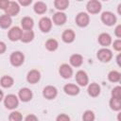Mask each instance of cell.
<instances>
[{
  "instance_id": "6da1fadb",
  "label": "cell",
  "mask_w": 121,
  "mask_h": 121,
  "mask_svg": "<svg viewBox=\"0 0 121 121\" xmlns=\"http://www.w3.org/2000/svg\"><path fill=\"white\" fill-rule=\"evenodd\" d=\"M3 100H4V106L8 110H14L19 106V98L13 94L7 95Z\"/></svg>"
},
{
  "instance_id": "7a4b0ae2",
  "label": "cell",
  "mask_w": 121,
  "mask_h": 121,
  "mask_svg": "<svg viewBox=\"0 0 121 121\" xmlns=\"http://www.w3.org/2000/svg\"><path fill=\"white\" fill-rule=\"evenodd\" d=\"M100 19H101V22L107 26H112L117 22L116 15L114 13H112V11H104V12H102L101 16H100Z\"/></svg>"
},
{
  "instance_id": "3957f363",
  "label": "cell",
  "mask_w": 121,
  "mask_h": 121,
  "mask_svg": "<svg viewBox=\"0 0 121 121\" xmlns=\"http://www.w3.org/2000/svg\"><path fill=\"white\" fill-rule=\"evenodd\" d=\"M25 61V55L21 51H14L9 56V62L13 67L21 66Z\"/></svg>"
},
{
  "instance_id": "277c9868",
  "label": "cell",
  "mask_w": 121,
  "mask_h": 121,
  "mask_svg": "<svg viewBox=\"0 0 121 121\" xmlns=\"http://www.w3.org/2000/svg\"><path fill=\"white\" fill-rule=\"evenodd\" d=\"M96 58L101 62H109L112 59V52L109 48L102 47L96 52Z\"/></svg>"
},
{
  "instance_id": "5b68a950",
  "label": "cell",
  "mask_w": 121,
  "mask_h": 121,
  "mask_svg": "<svg viewBox=\"0 0 121 121\" xmlns=\"http://www.w3.org/2000/svg\"><path fill=\"white\" fill-rule=\"evenodd\" d=\"M75 22H76V25L78 26H79V27H86L90 24V16H89V14L87 12H84V11L78 12L76 15Z\"/></svg>"
},
{
  "instance_id": "8992f818",
  "label": "cell",
  "mask_w": 121,
  "mask_h": 121,
  "mask_svg": "<svg viewBox=\"0 0 121 121\" xmlns=\"http://www.w3.org/2000/svg\"><path fill=\"white\" fill-rule=\"evenodd\" d=\"M102 9V5L101 2H99L98 0H90L87 5H86V9H87V13L89 14H97L100 12Z\"/></svg>"
},
{
  "instance_id": "52a82bcc",
  "label": "cell",
  "mask_w": 121,
  "mask_h": 121,
  "mask_svg": "<svg viewBox=\"0 0 121 121\" xmlns=\"http://www.w3.org/2000/svg\"><path fill=\"white\" fill-rule=\"evenodd\" d=\"M75 78H76V81L78 83V86H81V87H85L89 84V78H88V75L85 71L83 70H78L77 73H76V76H75Z\"/></svg>"
},
{
  "instance_id": "ba28073f",
  "label": "cell",
  "mask_w": 121,
  "mask_h": 121,
  "mask_svg": "<svg viewBox=\"0 0 121 121\" xmlns=\"http://www.w3.org/2000/svg\"><path fill=\"white\" fill-rule=\"evenodd\" d=\"M58 95V89L53 85H47L43 90V96L47 100H52Z\"/></svg>"
},
{
  "instance_id": "9c48e42d",
  "label": "cell",
  "mask_w": 121,
  "mask_h": 121,
  "mask_svg": "<svg viewBox=\"0 0 121 121\" xmlns=\"http://www.w3.org/2000/svg\"><path fill=\"white\" fill-rule=\"evenodd\" d=\"M52 20L49 17H42L39 21V28L43 33H48L52 28Z\"/></svg>"
},
{
  "instance_id": "30bf717a",
  "label": "cell",
  "mask_w": 121,
  "mask_h": 121,
  "mask_svg": "<svg viewBox=\"0 0 121 121\" xmlns=\"http://www.w3.org/2000/svg\"><path fill=\"white\" fill-rule=\"evenodd\" d=\"M23 30L19 26H12L8 32V38L11 42H17L21 40Z\"/></svg>"
},
{
  "instance_id": "8fae6325",
  "label": "cell",
  "mask_w": 121,
  "mask_h": 121,
  "mask_svg": "<svg viewBox=\"0 0 121 121\" xmlns=\"http://www.w3.org/2000/svg\"><path fill=\"white\" fill-rule=\"evenodd\" d=\"M32 97H33V93L27 87L21 88L18 92V98L22 102H28L32 99Z\"/></svg>"
},
{
  "instance_id": "7c38bea8",
  "label": "cell",
  "mask_w": 121,
  "mask_h": 121,
  "mask_svg": "<svg viewBox=\"0 0 121 121\" xmlns=\"http://www.w3.org/2000/svg\"><path fill=\"white\" fill-rule=\"evenodd\" d=\"M19 12H20V5L18 4V2L9 1V6L5 10V14H7L9 17H12V16H16Z\"/></svg>"
},
{
  "instance_id": "4fadbf2b",
  "label": "cell",
  "mask_w": 121,
  "mask_h": 121,
  "mask_svg": "<svg viewBox=\"0 0 121 121\" xmlns=\"http://www.w3.org/2000/svg\"><path fill=\"white\" fill-rule=\"evenodd\" d=\"M59 74L62 78L68 79L73 76V68L68 63H62L59 68Z\"/></svg>"
},
{
  "instance_id": "5bb4252c",
  "label": "cell",
  "mask_w": 121,
  "mask_h": 121,
  "mask_svg": "<svg viewBox=\"0 0 121 121\" xmlns=\"http://www.w3.org/2000/svg\"><path fill=\"white\" fill-rule=\"evenodd\" d=\"M97 42H98V43H99L102 47L108 48V46L111 45L112 43V36H111L109 33H107V32L100 33V34L98 35Z\"/></svg>"
},
{
  "instance_id": "9a60e30c",
  "label": "cell",
  "mask_w": 121,
  "mask_h": 121,
  "mask_svg": "<svg viewBox=\"0 0 121 121\" xmlns=\"http://www.w3.org/2000/svg\"><path fill=\"white\" fill-rule=\"evenodd\" d=\"M52 23L56 26H62L66 23L67 21V16L63 11H58L56 13H54L53 17H52Z\"/></svg>"
},
{
  "instance_id": "2e32d148",
  "label": "cell",
  "mask_w": 121,
  "mask_h": 121,
  "mask_svg": "<svg viewBox=\"0 0 121 121\" xmlns=\"http://www.w3.org/2000/svg\"><path fill=\"white\" fill-rule=\"evenodd\" d=\"M41 79V73L40 71L36 70V69H32L30 71H28L27 75H26V81L30 84H36L40 81Z\"/></svg>"
},
{
  "instance_id": "e0dca14e",
  "label": "cell",
  "mask_w": 121,
  "mask_h": 121,
  "mask_svg": "<svg viewBox=\"0 0 121 121\" xmlns=\"http://www.w3.org/2000/svg\"><path fill=\"white\" fill-rule=\"evenodd\" d=\"M76 39V33L73 29H65L61 34V40L65 43H72Z\"/></svg>"
},
{
  "instance_id": "ac0fdd59",
  "label": "cell",
  "mask_w": 121,
  "mask_h": 121,
  "mask_svg": "<svg viewBox=\"0 0 121 121\" xmlns=\"http://www.w3.org/2000/svg\"><path fill=\"white\" fill-rule=\"evenodd\" d=\"M63 91L66 95H78L79 94V87L76 84H73V83H67L63 86Z\"/></svg>"
},
{
  "instance_id": "d6986e66",
  "label": "cell",
  "mask_w": 121,
  "mask_h": 121,
  "mask_svg": "<svg viewBox=\"0 0 121 121\" xmlns=\"http://www.w3.org/2000/svg\"><path fill=\"white\" fill-rule=\"evenodd\" d=\"M100 92H101V88L97 83L93 82L88 85L87 93L91 97H97L100 95Z\"/></svg>"
},
{
  "instance_id": "ffe728a7",
  "label": "cell",
  "mask_w": 121,
  "mask_h": 121,
  "mask_svg": "<svg viewBox=\"0 0 121 121\" xmlns=\"http://www.w3.org/2000/svg\"><path fill=\"white\" fill-rule=\"evenodd\" d=\"M69 63L71 67H80L83 63V57L80 54H73L69 58Z\"/></svg>"
},
{
  "instance_id": "44dd1931",
  "label": "cell",
  "mask_w": 121,
  "mask_h": 121,
  "mask_svg": "<svg viewBox=\"0 0 121 121\" xmlns=\"http://www.w3.org/2000/svg\"><path fill=\"white\" fill-rule=\"evenodd\" d=\"M21 26L22 30H32L34 26V21L29 16H25L21 20Z\"/></svg>"
},
{
  "instance_id": "7402d4cb",
  "label": "cell",
  "mask_w": 121,
  "mask_h": 121,
  "mask_svg": "<svg viewBox=\"0 0 121 121\" xmlns=\"http://www.w3.org/2000/svg\"><path fill=\"white\" fill-rule=\"evenodd\" d=\"M33 10H34L35 13L40 14V15H43V14H44L46 12L47 6L43 1H37V2H35L34 6H33Z\"/></svg>"
},
{
  "instance_id": "603a6c76",
  "label": "cell",
  "mask_w": 121,
  "mask_h": 121,
  "mask_svg": "<svg viewBox=\"0 0 121 121\" xmlns=\"http://www.w3.org/2000/svg\"><path fill=\"white\" fill-rule=\"evenodd\" d=\"M34 37H35V33L33 30H23L20 41L24 43H28L33 41Z\"/></svg>"
},
{
  "instance_id": "cb8c5ba5",
  "label": "cell",
  "mask_w": 121,
  "mask_h": 121,
  "mask_svg": "<svg viewBox=\"0 0 121 121\" xmlns=\"http://www.w3.org/2000/svg\"><path fill=\"white\" fill-rule=\"evenodd\" d=\"M12 24L11 17L8 16L7 14H3L0 16V27L3 29H8Z\"/></svg>"
},
{
  "instance_id": "d4e9b609",
  "label": "cell",
  "mask_w": 121,
  "mask_h": 121,
  "mask_svg": "<svg viewBox=\"0 0 121 121\" xmlns=\"http://www.w3.org/2000/svg\"><path fill=\"white\" fill-rule=\"evenodd\" d=\"M13 84H14V79L10 76H3L0 78V85L3 88H6V89L10 88Z\"/></svg>"
},
{
  "instance_id": "484cf974",
  "label": "cell",
  "mask_w": 121,
  "mask_h": 121,
  "mask_svg": "<svg viewBox=\"0 0 121 121\" xmlns=\"http://www.w3.org/2000/svg\"><path fill=\"white\" fill-rule=\"evenodd\" d=\"M44 45H45V48H46L48 51L54 52V51H56V50L58 49V47H59V43H58V41H57L56 39H48V40H46Z\"/></svg>"
},
{
  "instance_id": "4316f807",
  "label": "cell",
  "mask_w": 121,
  "mask_h": 121,
  "mask_svg": "<svg viewBox=\"0 0 121 121\" xmlns=\"http://www.w3.org/2000/svg\"><path fill=\"white\" fill-rule=\"evenodd\" d=\"M54 6L59 11H63L69 7V1L68 0H55Z\"/></svg>"
},
{
  "instance_id": "83f0119b",
  "label": "cell",
  "mask_w": 121,
  "mask_h": 121,
  "mask_svg": "<svg viewBox=\"0 0 121 121\" xmlns=\"http://www.w3.org/2000/svg\"><path fill=\"white\" fill-rule=\"evenodd\" d=\"M109 106L110 108L114 111V112H119L121 110V99L118 98H113L111 97L110 101H109Z\"/></svg>"
},
{
  "instance_id": "f1b7e54d",
  "label": "cell",
  "mask_w": 121,
  "mask_h": 121,
  "mask_svg": "<svg viewBox=\"0 0 121 121\" xmlns=\"http://www.w3.org/2000/svg\"><path fill=\"white\" fill-rule=\"evenodd\" d=\"M108 79H109V81H111L112 83L119 82L121 79V74L116 70H112L108 74Z\"/></svg>"
},
{
  "instance_id": "f546056e",
  "label": "cell",
  "mask_w": 121,
  "mask_h": 121,
  "mask_svg": "<svg viewBox=\"0 0 121 121\" xmlns=\"http://www.w3.org/2000/svg\"><path fill=\"white\" fill-rule=\"evenodd\" d=\"M95 115L94 112L91 110L85 111L82 114V121H95Z\"/></svg>"
},
{
  "instance_id": "4dcf8cb0",
  "label": "cell",
  "mask_w": 121,
  "mask_h": 121,
  "mask_svg": "<svg viewBox=\"0 0 121 121\" xmlns=\"http://www.w3.org/2000/svg\"><path fill=\"white\" fill-rule=\"evenodd\" d=\"M22 120H23V115L18 111H13L9 115V121H22Z\"/></svg>"
},
{
  "instance_id": "1f68e13d",
  "label": "cell",
  "mask_w": 121,
  "mask_h": 121,
  "mask_svg": "<svg viewBox=\"0 0 121 121\" xmlns=\"http://www.w3.org/2000/svg\"><path fill=\"white\" fill-rule=\"evenodd\" d=\"M111 94H112V97L121 99V87H120V86H115V87H113Z\"/></svg>"
},
{
  "instance_id": "d6a6232c",
  "label": "cell",
  "mask_w": 121,
  "mask_h": 121,
  "mask_svg": "<svg viewBox=\"0 0 121 121\" xmlns=\"http://www.w3.org/2000/svg\"><path fill=\"white\" fill-rule=\"evenodd\" d=\"M112 47L115 51L117 52H120L121 51V40L120 39H117L115 41H113L112 43Z\"/></svg>"
},
{
  "instance_id": "836d02e7",
  "label": "cell",
  "mask_w": 121,
  "mask_h": 121,
  "mask_svg": "<svg viewBox=\"0 0 121 121\" xmlns=\"http://www.w3.org/2000/svg\"><path fill=\"white\" fill-rule=\"evenodd\" d=\"M56 121H70V117L65 113H60L57 116Z\"/></svg>"
},
{
  "instance_id": "e575fe53",
  "label": "cell",
  "mask_w": 121,
  "mask_h": 121,
  "mask_svg": "<svg viewBox=\"0 0 121 121\" xmlns=\"http://www.w3.org/2000/svg\"><path fill=\"white\" fill-rule=\"evenodd\" d=\"M9 0H0V9L5 11L6 9L8 8V6H9Z\"/></svg>"
},
{
  "instance_id": "d590c367",
  "label": "cell",
  "mask_w": 121,
  "mask_h": 121,
  "mask_svg": "<svg viewBox=\"0 0 121 121\" xmlns=\"http://www.w3.org/2000/svg\"><path fill=\"white\" fill-rule=\"evenodd\" d=\"M114 35H115L118 39L121 38V25H117L116 27L114 28Z\"/></svg>"
},
{
  "instance_id": "8d00e7d4",
  "label": "cell",
  "mask_w": 121,
  "mask_h": 121,
  "mask_svg": "<svg viewBox=\"0 0 121 121\" xmlns=\"http://www.w3.org/2000/svg\"><path fill=\"white\" fill-rule=\"evenodd\" d=\"M25 121H39V119L35 114H28L26 116Z\"/></svg>"
},
{
  "instance_id": "74e56055",
  "label": "cell",
  "mask_w": 121,
  "mask_h": 121,
  "mask_svg": "<svg viewBox=\"0 0 121 121\" xmlns=\"http://www.w3.org/2000/svg\"><path fill=\"white\" fill-rule=\"evenodd\" d=\"M31 3H32V0H19L18 1V4L20 6H23V7H27Z\"/></svg>"
},
{
  "instance_id": "f35d334b",
  "label": "cell",
  "mask_w": 121,
  "mask_h": 121,
  "mask_svg": "<svg viewBox=\"0 0 121 121\" xmlns=\"http://www.w3.org/2000/svg\"><path fill=\"white\" fill-rule=\"evenodd\" d=\"M7 50V45L4 42L0 41V54H4Z\"/></svg>"
},
{
  "instance_id": "ab89813d",
  "label": "cell",
  "mask_w": 121,
  "mask_h": 121,
  "mask_svg": "<svg viewBox=\"0 0 121 121\" xmlns=\"http://www.w3.org/2000/svg\"><path fill=\"white\" fill-rule=\"evenodd\" d=\"M4 97H5V96H4V93H3V91L0 89V102L4 99Z\"/></svg>"
},
{
  "instance_id": "60d3db41",
  "label": "cell",
  "mask_w": 121,
  "mask_h": 121,
  "mask_svg": "<svg viewBox=\"0 0 121 121\" xmlns=\"http://www.w3.org/2000/svg\"><path fill=\"white\" fill-rule=\"evenodd\" d=\"M116 62H117L118 66H121V64H120V54H118V55H117V58H116Z\"/></svg>"
},
{
  "instance_id": "b9f144b4",
  "label": "cell",
  "mask_w": 121,
  "mask_h": 121,
  "mask_svg": "<svg viewBox=\"0 0 121 121\" xmlns=\"http://www.w3.org/2000/svg\"><path fill=\"white\" fill-rule=\"evenodd\" d=\"M117 119H118V121H121V120H120V112L118 113V116H117Z\"/></svg>"
}]
</instances>
